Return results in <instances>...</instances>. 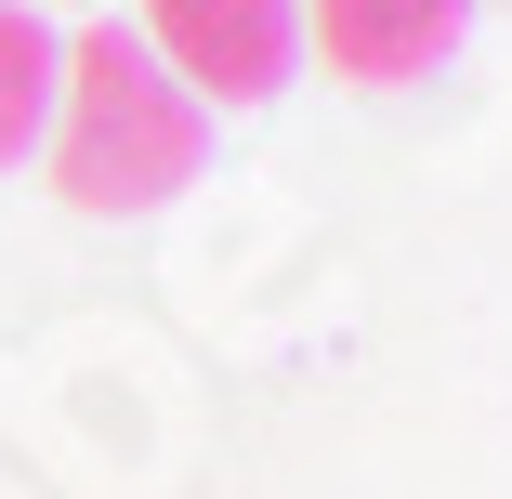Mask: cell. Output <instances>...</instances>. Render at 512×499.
I'll list each match as a JSON object with an SVG mask.
<instances>
[{
    "label": "cell",
    "instance_id": "1",
    "mask_svg": "<svg viewBox=\"0 0 512 499\" xmlns=\"http://www.w3.org/2000/svg\"><path fill=\"white\" fill-rule=\"evenodd\" d=\"M211 158V106L132 40V27H79L53 66V119H40V171L79 224H132L158 197L197 184Z\"/></svg>",
    "mask_w": 512,
    "mask_h": 499
},
{
    "label": "cell",
    "instance_id": "2",
    "mask_svg": "<svg viewBox=\"0 0 512 499\" xmlns=\"http://www.w3.org/2000/svg\"><path fill=\"white\" fill-rule=\"evenodd\" d=\"M197 106H276L289 66H302V0H145V27H132Z\"/></svg>",
    "mask_w": 512,
    "mask_h": 499
},
{
    "label": "cell",
    "instance_id": "3",
    "mask_svg": "<svg viewBox=\"0 0 512 499\" xmlns=\"http://www.w3.org/2000/svg\"><path fill=\"white\" fill-rule=\"evenodd\" d=\"M473 27V0H302V53L342 92H421Z\"/></svg>",
    "mask_w": 512,
    "mask_h": 499
},
{
    "label": "cell",
    "instance_id": "4",
    "mask_svg": "<svg viewBox=\"0 0 512 499\" xmlns=\"http://www.w3.org/2000/svg\"><path fill=\"white\" fill-rule=\"evenodd\" d=\"M53 66H66V40L40 27V0H0V171H14V158H40Z\"/></svg>",
    "mask_w": 512,
    "mask_h": 499
}]
</instances>
